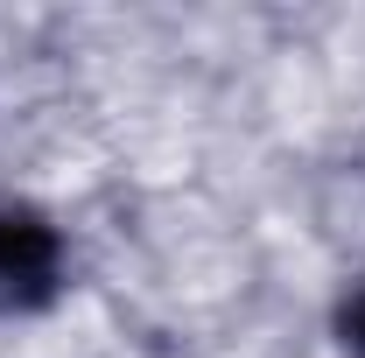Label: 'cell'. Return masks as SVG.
I'll return each mask as SVG.
<instances>
[{
	"mask_svg": "<svg viewBox=\"0 0 365 358\" xmlns=\"http://www.w3.org/2000/svg\"><path fill=\"white\" fill-rule=\"evenodd\" d=\"M63 288V239L36 204L0 197V316L43 310Z\"/></svg>",
	"mask_w": 365,
	"mask_h": 358,
	"instance_id": "6da1fadb",
	"label": "cell"
},
{
	"mask_svg": "<svg viewBox=\"0 0 365 358\" xmlns=\"http://www.w3.org/2000/svg\"><path fill=\"white\" fill-rule=\"evenodd\" d=\"M337 330H344V352L365 358V274L351 281V295H344V310H337Z\"/></svg>",
	"mask_w": 365,
	"mask_h": 358,
	"instance_id": "7a4b0ae2",
	"label": "cell"
}]
</instances>
